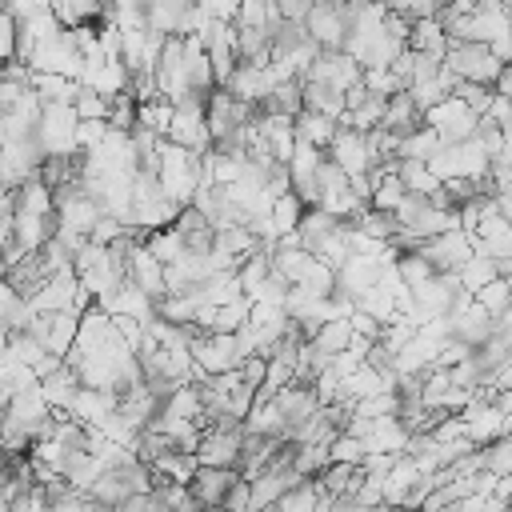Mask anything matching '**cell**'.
I'll list each match as a JSON object with an SVG mask.
<instances>
[{
	"mask_svg": "<svg viewBox=\"0 0 512 512\" xmlns=\"http://www.w3.org/2000/svg\"><path fill=\"white\" fill-rule=\"evenodd\" d=\"M28 68L32 72H64V76H76L80 80V68H84V52L72 36V28H52L48 36L36 40V48L28 52Z\"/></svg>",
	"mask_w": 512,
	"mask_h": 512,
	"instance_id": "1",
	"label": "cell"
},
{
	"mask_svg": "<svg viewBox=\"0 0 512 512\" xmlns=\"http://www.w3.org/2000/svg\"><path fill=\"white\" fill-rule=\"evenodd\" d=\"M36 144L44 156L52 152H80L76 148V112L68 100H40V116L32 128Z\"/></svg>",
	"mask_w": 512,
	"mask_h": 512,
	"instance_id": "2",
	"label": "cell"
},
{
	"mask_svg": "<svg viewBox=\"0 0 512 512\" xmlns=\"http://www.w3.org/2000/svg\"><path fill=\"white\" fill-rule=\"evenodd\" d=\"M444 64H448L460 80L492 84V76L500 72L504 60H496L484 40H448V44H444Z\"/></svg>",
	"mask_w": 512,
	"mask_h": 512,
	"instance_id": "3",
	"label": "cell"
},
{
	"mask_svg": "<svg viewBox=\"0 0 512 512\" xmlns=\"http://www.w3.org/2000/svg\"><path fill=\"white\" fill-rule=\"evenodd\" d=\"M420 120L428 124V128H436V136L444 140V144H452V140H468L472 132H476V112L460 100V96H444V100H436L432 108H424L420 112Z\"/></svg>",
	"mask_w": 512,
	"mask_h": 512,
	"instance_id": "4",
	"label": "cell"
},
{
	"mask_svg": "<svg viewBox=\"0 0 512 512\" xmlns=\"http://www.w3.org/2000/svg\"><path fill=\"white\" fill-rule=\"evenodd\" d=\"M416 252L432 264V272H456L472 256V236L464 228H448V232H436V236L420 240Z\"/></svg>",
	"mask_w": 512,
	"mask_h": 512,
	"instance_id": "5",
	"label": "cell"
},
{
	"mask_svg": "<svg viewBox=\"0 0 512 512\" xmlns=\"http://www.w3.org/2000/svg\"><path fill=\"white\" fill-rule=\"evenodd\" d=\"M188 352H192V364H196V368H204L208 376L240 364L236 332H200L196 340H188Z\"/></svg>",
	"mask_w": 512,
	"mask_h": 512,
	"instance_id": "6",
	"label": "cell"
},
{
	"mask_svg": "<svg viewBox=\"0 0 512 512\" xmlns=\"http://www.w3.org/2000/svg\"><path fill=\"white\" fill-rule=\"evenodd\" d=\"M324 156H328L336 168H344V176H348V172H368V168L376 164L372 152H368L364 132H360V128H348V124H336L332 140L324 144Z\"/></svg>",
	"mask_w": 512,
	"mask_h": 512,
	"instance_id": "7",
	"label": "cell"
},
{
	"mask_svg": "<svg viewBox=\"0 0 512 512\" xmlns=\"http://www.w3.org/2000/svg\"><path fill=\"white\" fill-rule=\"evenodd\" d=\"M48 416H52V408L44 404V396H40V388H36V384H28V388L12 392V396H8V404H4V428L24 432V436H28V444H32V432L40 428V420H48Z\"/></svg>",
	"mask_w": 512,
	"mask_h": 512,
	"instance_id": "8",
	"label": "cell"
},
{
	"mask_svg": "<svg viewBox=\"0 0 512 512\" xmlns=\"http://www.w3.org/2000/svg\"><path fill=\"white\" fill-rule=\"evenodd\" d=\"M304 32L316 48H340L344 36H348V20L340 12V4H324V0H312L308 16H304Z\"/></svg>",
	"mask_w": 512,
	"mask_h": 512,
	"instance_id": "9",
	"label": "cell"
},
{
	"mask_svg": "<svg viewBox=\"0 0 512 512\" xmlns=\"http://www.w3.org/2000/svg\"><path fill=\"white\" fill-rule=\"evenodd\" d=\"M240 436L244 428H200V440H196V464H220V468H236L240 460Z\"/></svg>",
	"mask_w": 512,
	"mask_h": 512,
	"instance_id": "10",
	"label": "cell"
},
{
	"mask_svg": "<svg viewBox=\"0 0 512 512\" xmlns=\"http://www.w3.org/2000/svg\"><path fill=\"white\" fill-rule=\"evenodd\" d=\"M224 88H228L236 100H244V104H260V100L268 96V88H272V72H268V64L236 60L232 72H228V80H224Z\"/></svg>",
	"mask_w": 512,
	"mask_h": 512,
	"instance_id": "11",
	"label": "cell"
},
{
	"mask_svg": "<svg viewBox=\"0 0 512 512\" xmlns=\"http://www.w3.org/2000/svg\"><path fill=\"white\" fill-rule=\"evenodd\" d=\"M236 476H240L236 468L196 464V468H192V476H188V488H192V496L200 500V508H216V504H220V496H224V488H228Z\"/></svg>",
	"mask_w": 512,
	"mask_h": 512,
	"instance_id": "12",
	"label": "cell"
},
{
	"mask_svg": "<svg viewBox=\"0 0 512 512\" xmlns=\"http://www.w3.org/2000/svg\"><path fill=\"white\" fill-rule=\"evenodd\" d=\"M380 276V260H372V256H360V252H348L340 264H336V288L340 292H348L352 300L372 284Z\"/></svg>",
	"mask_w": 512,
	"mask_h": 512,
	"instance_id": "13",
	"label": "cell"
},
{
	"mask_svg": "<svg viewBox=\"0 0 512 512\" xmlns=\"http://www.w3.org/2000/svg\"><path fill=\"white\" fill-rule=\"evenodd\" d=\"M416 124H420V108H416V100L408 96V88H396L392 96H384V116H380V128H388V132L404 136V132H412Z\"/></svg>",
	"mask_w": 512,
	"mask_h": 512,
	"instance_id": "14",
	"label": "cell"
},
{
	"mask_svg": "<svg viewBox=\"0 0 512 512\" xmlns=\"http://www.w3.org/2000/svg\"><path fill=\"white\" fill-rule=\"evenodd\" d=\"M128 276L156 300L164 296V264L144 248V244H132V256H128Z\"/></svg>",
	"mask_w": 512,
	"mask_h": 512,
	"instance_id": "15",
	"label": "cell"
},
{
	"mask_svg": "<svg viewBox=\"0 0 512 512\" xmlns=\"http://www.w3.org/2000/svg\"><path fill=\"white\" fill-rule=\"evenodd\" d=\"M300 108L324 112V116L340 120V112H344V92L332 88V84H324V80H300Z\"/></svg>",
	"mask_w": 512,
	"mask_h": 512,
	"instance_id": "16",
	"label": "cell"
},
{
	"mask_svg": "<svg viewBox=\"0 0 512 512\" xmlns=\"http://www.w3.org/2000/svg\"><path fill=\"white\" fill-rule=\"evenodd\" d=\"M236 60H252V64H268L272 60V44H268V28L264 24H236Z\"/></svg>",
	"mask_w": 512,
	"mask_h": 512,
	"instance_id": "17",
	"label": "cell"
},
{
	"mask_svg": "<svg viewBox=\"0 0 512 512\" xmlns=\"http://www.w3.org/2000/svg\"><path fill=\"white\" fill-rule=\"evenodd\" d=\"M36 388H40V396H44V404H48V408H64V412H68V400L76 396L80 376H76L68 364H60V368H56V372H48L44 380H36Z\"/></svg>",
	"mask_w": 512,
	"mask_h": 512,
	"instance_id": "18",
	"label": "cell"
},
{
	"mask_svg": "<svg viewBox=\"0 0 512 512\" xmlns=\"http://www.w3.org/2000/svg\"><path fill=\"white\" fill-rule=\"evenodd\" d=\"M292 132H296V140L316 144V148L324 152V144H328L332 132H336V120L324 116V112H308V108H300V112L292 116Z\"/></svg>",
	"mask_w": 512,
	"mask_h": 512,
	"instance_id": "19",
	"label": "cell"
},
{
	"mask_svg": "<svg viewBox=\"0 0 512 512\" xmlns=\"http://www.w3.org/2000/svg\"><path fill=\"white\" fill-rule=\"evenodd\" d=\"M240 428H244V432H260V436H284L288 420H284V412H280L276 400H260V404H252V408L244 412Z\"/></svg>",
	"mask_w": 512,
	"mask_h": 512,
	"instance_id": "20",
	"label": "cell"
},
{
	"mask_svg": "<svg viewBox=\"0 0 512 512\" xmlns=\"http://www.w3.org/2000/svg\"><path fill=\"white\" fill-rule=\"evenodd\" d=\"M76 328H80V312L76 308H60V312H48V336H44V348L64 356L68 344L76 340Z\"/></svg>",
	"mask_w": 512,
	"mask_h": 512,
	"instance_id": "21",
	"label": "cell"
},
{
	"mask_svg": "<svg viewBox=\"0 0 512 512\" xmlns=\"http://www.w3.org/2000/svg\"><path fill=\"white\" fill-rule=\"evenodd\" d=\"M28 88L40 96V100H68L80 92V80L76 76H64V72H32L28 76Z\"/></svg>",
	"mask_w": 512,
	"mask_h": 512,
	"instance_id": "22",
	"label": "cell"
},
{
	"mask_svg": "<svg viewBox=\"0 0 512 512\" xmlns=\"http://www.w3.org/2000/svg\"><path fill=\"white\" fill-rule=\"evenodd\" d=\"M248 308H252V296L240 292L224 304H212V316H208V328L204 332H236L244 320H248Z\"/></svg>",
	"mask_w": 512,
	"mask_h": 512,
	"instance_id": "23",
	"label": "cell"
},
{
	"mask_svg": "<svg viewBox=\"0 0 512 512\" xmlns=\"http://www.w3.org/2000/svg\"><path fill=\"white\" fill-rule=\"evenodd\" d=\"M444 44H448V32H444V24H440L436 16L412 20V28H408V48H424V52H440V56H444Z\"/></svg>",
	"mask_w": 512,
	"mask_h": 512,
	"instance_id": "24",
	"label": "cell"
},
{
	"mask_svg": "<svg viewBox=\"0 0 512 512\" xmlns=\"http://www.w3.org/2000/svg\"><path fill=\"white\" fill-rule=\"evenodd\" d=\"M332 284H336V268H332V264H324L320 256H312V260L304 264V272H300V280H296L292 288H300L304 296H328V292H332Z\"/></svg>",
	"mask_w": 512,
	"mask_h": 512,
	"instance_id": "25",
	"label": "cell"
},
{
	"mask_svg": "<svg viewBox=\"0 0 512 512\" xmlns=\"http://www.w3.org/2000/svg\"><path fill=\"white\" fill-rule=\"evenodd\" d=\"M168 120H172V100L168 96H148V100H136V124H144V128H152L156 136H164L168 132Z\"/></svg>",
	"mask_w": 512,
	"mask_h": 512,
	"instance_id": "26",
	"label": "cell"
},
{
	"mask_svg": "<svg viewBox=\"0 0 512 512\" xmlns=\"http://www.w3.org/2000/svg\"><path fill=\"white\" fill-rule=\"evenodd\" d=\"M480 468H488L492 476L512 472V436L508 432H500V436H492V440L480 444Z\"/></svg>",
	"mask_w": 512,
	"mask_h": 512,
	"instance_id": "27",
	"label": "cell"
},
{
	"mask_svg": "<svg viewBox=\"0 0 512 512\" xmlns=\"http://www.w3.org/2000/svg\"><path fill=\"white\" fill-rule=\"evenodd\" d=\"M380 116H384V96H372V92H368L356 108L340 112V120H336V124H348V128L368 132V128H376V124H380Z\"/></svg>",
	"mask_w": 512,
	"mask_h": 512,
	"instance_id": "28",
	"label": "cell"
},
{
	"mask_svg": "<svg viewBox=\"0 0 512 512\" xmlns=\"http://www.w3.org/2000/svg\"><path fill=\"white\" fill-rule=\"evenodd\" d=\"M436 144H440L436 128H428V124L420 120L412 132H404V136L396 140V156H412V160H424V156H428Z\"/></svg>",
	"mask_w": 512,
	"mask_h": 512,
	"instance_id": "29",
	"label": "cell"
},
{
	"mask_svg": "<svg viewBox=\"0 0 512 512\" xmlns=\"http://www.w3.org/2000/svg\"><path fill=\"white\" fill-rule=\"evenodd\" d=\"M472 300H476L484 312H504V308H512V280H508V276H492L488 284H480V288L472 292Z\"/></svg>",
	"mask_w": 512,
	"mask_h": 512,
	"instance_id": "30",
	"label": "cell"
},
{
	"mask_svg": "<svg viewBox=\"0 0 512 512\" xmlns=\"http://www.w3.org/2000/svg\"><path fill=\"white\" fill-rule=\"evenodd\" d=\"M396 176H400V184L408 188V192H432L440 180L428 172V164L424 160H412V156H400L396 160Z\"/></svg>",
	"mask_w": 512,
	"mask_h": 512,
	"instance_id": "31",
	"label": "cell"
},
{
	"mask_svg": "<svg viewBox=\"0 0 512 512\" xmlns=\"http://www.w3.org/2000/svg\"><path fill=\"white\" fill-rule=\"evenodd\" d=\"M352 224H356L364 236H372V240H388V236L400 228L392 212H384V208H372V204H368V208H364V212H360Z\"/></svg>",
	"mask_w": 512,
	"mask_h": 512,
	"instance_id": "32",
	"label": "cell"
},
{
	"mask_svg": "<svg viewBox=\"0 0 512 512\" xmlns=\"http://www.w3.org/2000/svg\"><path fill=\"white\" fill-rule=\"evenodd\" d=\"M144 248H148L160 264H172V260L184 252V240H180V232H172V228H152V232L144 236Z\"/></svg>",
	"mask_w": 512,
	"mask_h": 512,
	"instance_id": "33",
	"label": "cell"
},
{
	"mask_svg": "<svg viewBox=\"0 0 512 512\" xmlns=\"http://www.w3.org/2000/svg\"><path fill=\"white\" fill-rule=\"evenodd\" d=\"M72 112H76V120H108V96L80 84V92L72 96Z\"/></svg>",
	"mask_w": 512,
	"mask_h": 512,
	"instance_id": "34",
	"label": "cell"
},
{
	"mask_svg": "<svg viewBox=\"0 0 512 512\" xmlns=\"http://www.w3.org/2000/svg\"><path fill=\"white\" fill-rule=\"evenodd\" d=\"M324 464H328V444H324V440L296 444V452H292V468H296L300 476H316Z\"/></svg>",
	"mask_w": 512,
	"mask_h": 512,
	"instance_id": "35",
	"label": "cell"
},
{
	"mask_svg": "<svg viewBox=\"0 0 512 512\" xmlns=\"http://www.w3.org/2000/svg\"><path fill=\"white\" fill-rule=\"evenodd\" d=\"M452 96H460L476 116L488 108V100H492V84H480V80H460L456 76V84H452Z\"/></svg>",
	"mask_w": 512,
	"mask_h": 512,
	"instance_id": "36",
	"label": "cell"
},
{
	"mask_svg": "<svg viewBox=\"0 0 512 512\" xmlns=\"http://www.w3.org/2000/svg\"><path fill=\"white\" fill-rule=\"evenodd\" d=\"M360 84H364L372 96H392L396 88H404L388 68H360Z\"/></svg>",
	"mask_w": 512,
	"mask_h": 512,
	"instance_id": "37",
	"label": "cell"
},
{
	"mask_svg": "<svg viewBox=\"0 0 512 512\" xmlns=\"http://www.w3.org/2000/svg\"><path fill=\"white\" fill-rule=\"evenodd\" d=\"M220 508H232V512H248V476H236L224 496H220Z\"/></svg>",
	"mask_w": 512,
	"mask_h": 512,
	"instance_id": "38",
	"label": "cell"
},
{
	"mask_svg": "<svg viewBox=\"0 0 512 512\" xmlns=\"http://www.w3.org/2000/svg\"><path fill=\"white\" fill-rule=\"evenodd\" d=\"M104 132H108V120H76V148L84 152V148L100 144Z\"/></svg>",
	"mask_w": 512,
	"mask_h": 512,
	"instance_id": "39",
	"label": "cell"
},
{
	"mask_svg": "<svg viewBox=\"0 0 512 512\" xmlns=\"http://www.w3.org/2000/svg\"><path fill=\"white\" fill-rule=\"evenodd\" d=\"M120 232H124V224H120L116 216L100 212V216H96V224H92V232H88V240H96V244H108V240H116Z\"/></svg>",
	"mask_w": 512,
	"mask_h": 512,
	"instance_id": "40",
	"label": "cell"
},
{
	"mask_svg": "<svg viewBox=\"0 0 512 512\" xmlns=\"http://www.w3.org/2000/svg\"><path fill=\"white\" fill-rule=\"evenodd\" d=\"M24 92H28V84H24V80H8V76H0V112H4V108H12Z\"/></svg>",
	"mask_w": 512,
	"mask_h": 512,
	"instance_id": "41",
	"label": "cell"
},
{
	"mask_svg": "<svg viewBox=\"0 0 512 512\" xmlns=\"http://www.w3.org/2000/svg\"><path fill=\"white\" fill-rule=\"evenodd\" d=\"M44 4H48V0H4V12H8L12 20H28V16H36Z\"/></svg>",
	"mask_w": 512,
	"mask_h": 512,
	"instance_id": "42",
	"label": "cell"
},
{
	"mask_svg": "<svg viewBox=\"0 0 512 512\" xmlns=\"http://www.w3.org/2000/svg\"><path fill=\"white\" fill-rule=\"evenodd\" d=\"M60 364H64V356H56V352H44V356L32 364V372H36V380H44V376H48V372H56Z\"/></svg>",
	"mask_w": 512,
	"mask_h": 512,
	"instance_id": "43",
	"label": "cell"
},
{
	"mask_svg": "<svg viewBox=\"0 0 512 512\" xmlns=\"http://www.w3.org/2000/svg\"><path fill=\"white\" fill-rule=\"evenodd\" d=\"M8 356V344H4V332H0V360Z\"/></svg>",
	"mask_w": 512,
	"mask_h": 512,
	"instance_id": "44",
	"label": "cell"
},
{
	"mask_svg": "<svg viewBox=\"0 0 512 512\" xmlns=\"http://www.w3.org/2000/svg\"><path fill=\"white\" fill-rule=\"evenodd\" d=\"M496 4H504V8H508V0H496Z\"/></svg>",
	"mask_w": 512,
	"mask_h": 512,
	"instance_id": "45",
	"label": "cell"
},
{
	"mask_svg": "<svg viewBox=\"0 0 512 512\" xmlns=\"http://www.w3.org/2000/svg\"><path fill=\"white\" fill-rule=\"evenodd\" d=\"M324 4H340V0H324Z\"/></svg>",
	"mask_w": 512,
	"mask_h": 512,
	"instance_id": "46",
	"label": "cell"
}]
</instances>
